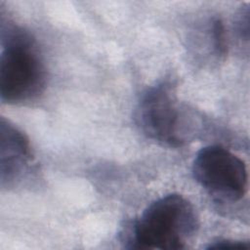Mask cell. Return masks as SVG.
I'll list each match as a JSON object with an SVG mask.
<instances>
[{
  "mask_svg": "<svg viewBox=\"0 0 250 250\" xmlns=\"http://www.w3.org/2000/svg\"><path fill=\"white\" fill-rule=\"evenodd\" d=\"M199 220L193 205L179 193L152 201L122 234L133 249H184L196 234Z\"/></svg>",
  "mask_w": 250,
  "mask_h": 250,
  "instance_id": "1",
  "label": "cell"
},
{
  "mask_svg": "<svg viewBox=\"0 0 250 250\" xmlns=\"http://www.w3.org/2000/svg\"><path fill=\"white\" fill-rule=\"evenodd\" d=\"M47 83V70L30 33L14 24L2 31L0 57V98L9 104L36 99Z\"/></svg>",
  "mask_w": 250,
  "mask_h": 250,
  "instance_id": "2",
  "label": "cell"
},
{
  "mask_svg": "<svg viewBox=\"0 0 250 250\" xmlns=\"http://www.w3.org/2000/svg\"><path fill=\"white\" fill-rule=\"evenodd\" d=\"M136 122L148 139L166 146L179 147L186 143L185 116L175 86L163 81L146 89L136 108Z\"/></svg>",
  "mask_w": 250,
  "mask_h": 250,
  "instance_id": "3",
  "label": "cell"
},
{
  "mask_svg": "<svg viewBox=\"0 0 250 250\" xmlns=\"http://www.w3.org/2000/svg\"><path fill=\"white\" fill-rule=\"evenodd\" d=\"M192 176L218 201L236 202L247 191L248 174L244 161L221 146H207L196 153Z\"/></svg>",
  "mask_w": 250,
  "mask_h": 250,
  "instance_id": "4",
  "label": "cell"
},
{
  "mask_svg": "<svg viewBox=\"0 0 250 250\" xmlns=\"http://www.w3.org/2000/svg\"><path fill=\"white\" fill-rule=\"evenodd\" d=\"M0 179L1 186L10 187L28 168L32 153L28 139L14 124L1 118Z\"/></svg>",
  "mask_w": 250,
  "mask_h": 250,
  "instance_id": "5",
  "label": "cell"
},
{
  "mask_svg": "<svg viewBox=\"0 0 250 250\" xmlns=\"http://www.w3.org/2000/svg\"><path fill=\"white\" fill-rule=\"evenodd\" d=\"M209 249H248L249 244L245 241H236V240H218L213 242L208 246Z\"/></svg>",
  "mask_w": 250,
  "mask_h": 250,
  "instance_id": "6",
  "label": "cell"
}]
</instances>
